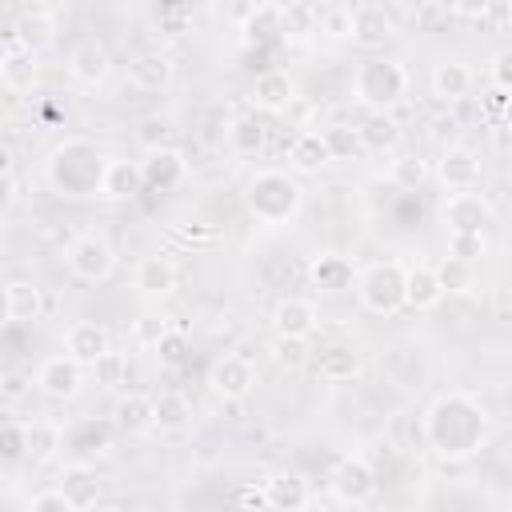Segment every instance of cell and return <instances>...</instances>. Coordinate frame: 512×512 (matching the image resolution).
I'll use <instances>...</instances> for the list:
<instances>
[{"mask_svg": "<svg viewBox=\"0 0 512 512\" xmlns=\"http://www.w3.org/2000/svg\"><path fill=\"white\" fill-rule=\"evenodd\" d=\"M424 440L440 460H468L488 440V408L468 392H440L424 408Z\"/></svg>", "mask_w": 512, "mask_h": 512, "instance_id": "6da1fadb", "label": "cell"}, {"mask_svg": "<svg viewBox=\"0 0 512 512\" xmlns=\"http://www.w3.org/2000/svg\"><path fill=\"white\" fill-rule=\"evenodd\" d=\"M104 152L84 140V136H68L52 148L48 156V188L56 196L68 200H84V196H100V176H104Z\"/></svg>", "mask_w": 512, "mask_h": 512, "instance_id": "7a4b0ae2", "label": "cell"}, {"mask_svg": "<svg viewBox=\"0 0 512 512\" xmlns=\"http://www.w3.org/2000/svg\"><path fill=\"white\" fill-rule=\"evenodd\" d=\"M300 204H304V188L288 176V172H280V168H264V172H256L248 184H244V208L256 216V224H264V228H284V224H292L296 220V212H300Z\"/></svg>", "mask_w": 512, "mask_h": 512, "instance_id": "3957f363", "label": "cell"}, {"mask_svg": "<svg viewBox=\"0 0 512 512\" xmlns=\"http://www.w3.org/2000/svg\"><path fill=\"white\" fill-rule=\"evenodd\" d=\"M408 96V72L404 64L388 56H368L352 72V100L364 104L368 112H388Z\"/></svg>", "mask_w": 512, "mask_h": 512, "instance_id": "277c9868", "label": "cell"}, {"mask_svg": "<svg viewBox=\"0 0 512 512\" xmlns=\"http://www.w3.org/2000/svg\"><path fill=\"white\" fill-rule=\"evenodd\" d=\"M404 272H408V264L396 260V256L368 264L360 272V280H356L360 308L372 312V316H396L404 308Z\"/></svg>", "mask_w": 512, "mask_h": 512, "instance_id": "5b68a950", "label": "cell"}, {"mask_svg": "<svg viewBox=\"0 0 512 512\" xmlns=\"http://www.w3.org/2000/svg\"><path fill=\"white\" fill-rule=\"evenodd\" d=\"M64 264H68V272H72L76 280H84V284H104V280L116 272V252H112V244H108L104 236L84 232V236H76V240L68 244Z\"/></svg>", "mask_w": 512, "mask_h": 512, "instance_id": "8992f818", "label": "cell"}, {"mask_svg": "<svg viewBox=\"0 0 512 512\" xmlns=\"http://www.w3.org/2000/svg\"><path fill=\"white\" fill-rule=\"evenodd\" d=\"M328 492L348 508H364L376 496V468L364 456H344L328 472Z\"/></svg>", "mask_w": 512, "mask_h": 512, "instance_id": "52a82bcc", "label": "cell"}, {"mask_svg": "<svg viewBox=\"0 0 512 512\" xmlns=\"http://www.w3.org/2000/svg\"><path fill=\"white\" fill-rule=\"evenodd\" d=\"M440 224L448 232H484L492 224V204L488 196H480L476 188L464 192H448L440 204Z\"/></svg>", "mask_w": 512, "mask_h": 512, "instance_id": "ba28073f", "label": "cell"}, {"mask_svg": "<svg viewBox=\"0 0 512 512\" xmlns=\"http://www.w3.org/2000/svg\"><path fill=\"white\" fill-rule=\"evenodd\" d=\"M80 388H84V364L80 360H72L68 352L40 360V368H36V392L40 396L72 400V396H80Z\"/></svg>", "mask_w": 512, "mask_h": 512, "instance_id": "9c48e42d", "label": "cell"}, {"mask_svg": "<svg viewBox=\"0 0 512 512\" xmlns=\"http://www.w3.org/2000/svg\"><path fill=\"white\" fill-rule=\"evenodd\" d=\"M208 388H212L220 400H228V404L244 400V396L256 388V368H252V360L240 356V352L220 356V360L212 364V372H208Z\"/></svg>", "mask_w": 512, "mask_h": 512, "instance_id": "30bf717a", "label": "cell"}, {"mask_svg": "<svg viewBox=\"0 0 512 512\" xmlns=\"http://www.w3.org/2000/svg\"><path fill=\"white\" fill-rule=\"evenodd\" d=\"M188 176V160L184 152H176L172 144H160V148H148L144 160H140V180L144 188H156V192H176Z\"/></svg>", "mask_w": 512, "mask_h": 512, "instance_id": "8fae6325", "label": "cell"}, {"mask_svg": "<svg viewBox=\"0 0 512 512\" xmlns=\"http://www.w3.org/2000/svg\"><path fill=\"white\" fill-rule=\"evenodd\" d=\"M436 176L448 192H464V188H480L484 180V164H480V152H472L468 144H452L444 148L440 164H436Z\"/></svg>", "mask_w": 512, "mask_h": 512, "instance_id": "7c38bea8", "label": "cell"}, {"mask_svg": "<svg viewBox=\"0 0 512 512\" xmlns=\"http://www.w3.org/2000/svg\"><path fill=\"white\" fill-rule=\"evenodd\" d=\"M60 444L64 452H72L76 460H92V456H104L112 448V428L104 420H72V424H60Z\"/></svg>", "mask_w": 512, "mask_h": 512, "instance_id": "4fadbf2b", "label": "cell"}, {"mask_svg": "<svg viewBox=\"0 0 512 512\" xmlns=\"http://www.w3.org/2000/svg\"><path fill=\"white\" fill-rule=\"evenodd\" d=\"M56 488L64 492V500L72 504V512H88L100 500V480H96L92 460H68L60 468V484Z\"/></svg>", "mask_w": 512, "mask_h": 512, "instance_id": "5bb4252c", "label": "cell"}, {"mask_svg": "<svg viewBox=\"0 0 512 512\" xmlns=\"http://www.w3.org/2000/svg\"><path fill=\"white\" fill-rule=\"evenodd\" d=\"M144 192L140 180V160H124V156H108L104 160V176H100V196L112 204H128Z\"/></svg>", "mask_w": 512, "mask_h": 512, "instance_id": "9a60e30c", "label": "cell"}, {"mask_svg": "<svg viewBox=\"0 0 512 512\" xmlns=\"http://www.w3.org/2000/svg\"><path fill=\"white\" fill-rule=\"evenodd\" d=\"M108 348H112V336H108V328L96 324V320H76V324H68V332H64V352H68L72 360H80L84 368H92Z\"/></svg>", "mask_w": 512, "mask_h": 512, "instance_id": "2e32d148", "label": "cell"}, {"mask_svg": "<svg viewBox=\"0 0 512 512\" xmlns=\"http://www.w3.org/2000/svg\"><path fill=\"white\" fill-rule=\"evenodd\" d=\"M12 44L16 48H28V52H44L56 44V16L44 12V8H28L12 20Z\"/></svg>", "mask_w": 512, "mask_h": 512, "instance_id": "e0dca14e", "label": "cell"}, {"mask_svg": "<svg viewBox=\"0 0 512 512\" xmlns=\"http://www.w3.org/2000/svg\"><path fill=\"white\" fill-rule=\"evenodd\" d=\"M392 32H396V24H392V16H388L380 4H360V8H352V24H348V40H352V44H360V48H380V44L392 40Z\"/></svg>", "mask_w": 512, "mask_h": 512, "instance_id": "ac0fdd59", "label": "cell"}, {"mask_svg": "<svg viewBox=\"0 0 512 512\" xmlns=\"http://www.w3.org/2000/svg\"><path fill=\"white\" fill-rule=\"evenodd\" d=\"M112 72V60H108V48L96 44V40H80L72 52H68V76L84 88H96L104 84Z\"/></svg>", "mask_w": 512, "mask_h": 512, "instance_id": "d6986e66", "label": "cell"}, {"mask_svg": "<svg viewBox=\"0 0 512 512\" xmlns=\"http://www.w3.org/2000/svg\"><path fill=\"white\" fill-rule=\"evenodd\" d=\"M320 316H316V304L304 300V296H284L276 308H272V332L276 336H300L308 340L316 332Z\"/></svg>", "mask_w": 512, "mask_h": 512, "instance_id": "ffe728a7", "label": "cell"}, {"mask_svg": "<svg viewBox=\"0 0 512 512\" xmlns=\"http://www.w3.org/2000/svg\"><path fill=\"white\" fill-rule=\"evenodd\" d=\"M240 32H244V44L248 48H272V44H280L284 40L280 36V4H272V0L252 4L248 16L240 20Z\"/></svg>", "mask_w": 512, "mask_h": 512, "instance_id": "44dd1931", "label": "cell"}, {"mask_svg": "<svg viewBox=\"0 0 512 512\" xmlns=\"http://www.w3.org/2000/svg\"><path fill=\"white\" fill-rule=\"evenodd\" d=\"M292 100H296V84H292L288 72L268 68V72L256 76V84H252V104H256L260 112H272V116H276V112H288Z\"/></svg>", "mask_w": 512, "mask_h": 512, "instance_id": "7402d4cb", "label": "cell"}, {"mask_svg": "<svg viewBox=\"0 0 512 512\" xmlns=\"http://www.w3.org/2000/svg\"><path fill=\"white\" fill-rule=\"evenodd\" d=\"M264 496H268V508H276V512H300V508H308L312 488L300 472H272L264 480Z\"/></svg>", "mask_w": 512, "mask_h": 512, "instance_id": "603a6c76", "label": "cell"}, {"mask_svg": "<svg viewBox=\"0 0 512 512\" xmlns=\"http://www.w3.org/2000/svg\"><path fill=\"white\" fill-rule=\"evenodd\" d=\"M444 300V288L436 280V268L432 264H412L404 272V308L412 312H432L436 304Z\"/></svg>", "mask_w": 512, "mask_h": 512, "instance_id": "cb8c5ba5", "label": "cell"}, {"mask_svg": "<svg viewBox=\"0 0 512 512\" xmlns=\"http://www.w3.org/2000/svg\"><path fill=\"white\" fill-rule=\"evenodd\" d=\"M0 76H4V88L8 92H32L40 84V60L36 52L28 48H4L0 52Z\"/></svg>", "mask_w": 512, "mask_h": 512, "instance_id": "d4e9b609", "label": "cell"}, {"mask_svg": "<svg viewBox=\"0 0 512 512\" xmlns=\"http://www.w3.org/2000/svg\"><path fill=\"white\" fill-rule=\"evenodd\" d=\"M128 84L140 92H160L172 84V60L164 52H136L128 60Z\"/></svg>", "mask_w": 512, "mask_h": 512, "instance_id": "484cf974", "label": "cell"}, {"mask_svg": "<svg viewBox=\"0 0 512 512\" xmlns=\"http://www.w3.org/2000/svg\"><path fill=\"white\" fill-rule=\"evenodd\" d=\"M132 280H136V292H140V296L160 300V296H168V292L176 288V264H172L168 256H144V260L136 264Z\"/></svg>", "mask_w": 512, "mask_h": 512, "instance_id": "4316f807", "label": "cell"}, {"mask_svg": "<svg viewBox=\"0 0 512 512\" xmlns=\"http://www.w3.org/2000/svg\"><path fill=\"white\" fill-rule=\"evenodd\" d=\"M112 424L128 436H144V432H156V420H152V396L148 392H124L116 400V412H112Z\"/></svg>", "mask_w": 512, "mask_h": 512, "instance_id": "83f0119b", "label": "cell"}, {"mask_svg": "<svg viewBox=\"0 0 512 512\" xmlns=\"http://www.w3.org/2000/svg\"><path fill=\"white\" fill-rule=\"evenodd\" d=\"M356 136H360V148L364 152H396L400 144V124L392 112H368L360 124H356Z\"/></svg>", "mask_w": 512, "mask_h": 512, "instance_id": "f1b7e54d", "label": "cell"}, {"mask_svg": "<svg viewBox=\"0 0 512 512\" xmlns=\"http://www.w3.org/2000/svg\"><path fill=\"white\" fill-rule=\"evenodd\" d=\"M316 372H320V380H328V384H348V380H356V376L364 372V360H360V352H356L352 344H332V348L320 352Z\"/></svg>", "mask_w": 512, "mask_h": 512, "instance_id": "f546056e", "label": "cell"}, {"mask_svg": "<svg viewBox=\"0 0 512 512\" xmlns=\"http://www.w3.org/2000/svg\"><path fill=\"white\" fill-rule=\"evenodd\" d=\"M152 420H156L160 432H180V428L192 424V400L176 388H164V392L152 396Z\"/></svg>", "mask_w": 512, "mask_h": 512, "instance_id": "4dcf8cb0", "label": "cell"}, {"mask_svg": "<svg viewBox=\"0 0 512 512\" xmlns=\"http://www.w3.org/2000/svg\"><path fill=\"white\" fill-rule=\"evenodd\" d=\"M472 92V68L460 60H444L432 68V96H440L444 104H456Z\"/></svg>", "mask_w": 512, "mask_h": 512, "instance_id": "1f68e13d", "label": "cell"}, {"mask_svg": "<svg viewBox=\"0 0 512 512\" xmlns=\"http://www.w3.org/2000/svg\"><path fill=\"white\" fill-rule=\"evenodd\" d=\"M324 164H328L324 136H320V132H312V128H304V132L288 144V168H292V172H300V176H312V172H320Z\"/></svg>", "mask_w": 512, "mask_h": 512, "instance_id": "d6a6232c", "label": "cell"}, {"mask_svg": "<svg viewBox=\"0 0 512 512\" xmlns=\"http://www.w3.org/2000/svg\"><path fill=\"white\" fill-rule=\"evenodd\" d=\"M64 452L60 444V424L52 420H32L24 424V460H36V464H48Z\"/></svg>", "mask_w": 512, "mask_h": 512, "instance_id": "836d02e7", "label": "cell"}, {"mask_svg": "<svg viewBox=\"0 0 512 512\" xmlns=\"http://www.w3.org/2000/svg\"><path fill=\"white\" fill-rule=\"evenodd\" d=\"M8 316L12 324H32L44 316V292L32 280H8Z\"/></svg>", "mask_w": 512, "mask_h": 512, "instance_id": "e575fe53", "label": "cell"}, {"mask_svg": "<svg viewBox=\"0 0 512 512\" xmlns=\"http://www.w3.org/2000/svg\"><path fill=\"white\" fill-rule=\"evenodd\" d=\"M320 28V12L308 0H288L280 4V36L284 40H308Z\"/></svg>", "mask_w": 512, "mask_h": 512, "instance_id": "d590c367", "label": "cell"}, {"mask_svg": "<svg viewBox=\"0 0 512 512\" xmlns=\"http://www.w3.org/2000/svg\"><path fill=\"white\" fill-rule=\"evenodd\" d=\"M308 280L320 288V292H340V288H348V280H352V264L344 260V256H316L312 264H308Z\"/></svg>", "mask_w": 512, "mask_h": 512, "instance_id": "8d00e7d4", "label": "cell"}, {"mask_svg": "<svg viewBox=\"0 0 512 512\" xmlns=\"http://www.w3.org/2000/svg\"><path fill=\"white\" fill-rule=\"evenodd\" d=\"M428 176H432V168H428V160L416 156V152H400V156L388 164V180H392L396 188H404V192H416Z\"/></svg>", "mask_w": 512, "mask_h": 512, "instance_id": "74e56055", "label": "cell"}, {"mask_svg": "<svg viewBox=\"0 0 512 512\" xmlns=\"http://www.w3.org/2000/svg\"><path fill=\"white\" fill-rule=\"evenodd\" d=\"M228 148L236 156H256L264 148V124L256 116H236L228 124Z\"/></svg>", "mask_w": 512, "mask_h": 512, "instance_id": "f35d334b", "label": "cell"}, {"mask_svg": "<svg viewBox=\"0 0 512 512\" xmlns=\"http://www.w3.org/2000/svg\"><path fill=\"white\" fill-rule=\"evenodd\" d=\"M324 136V148H328V160H356L364 148H360V136L352 124H332L320 132Z\"/></svg>", "mask_w": 512, "mask_h": 512, "instance_id": "ab89813d", "label": "cell"}, {"mask_svg": "<svg viewBox=\"0 0 512 512\" xmlns=\"http://www.w3.org/2000/svg\"><path fill=\"white\" fill-rule=\"evenodd\" d=\"M436 280H440L444 296H448V292L464 296V292L476 288V272H472V264H464V260H456V256H448V260L436 268Z\"/></svg>", "mask_w": 512, "mask_h": 512, "instance_id": "60d3db41", "label": "cell"}, {"mask_svg": "<svg viewBox=\"0 0 512 512\" xmlns=\"http://www.w3.org/2000/svg\"><path fill=\"white\" fill-rule=\"evenodd\" d=\"M272 360L280 368H288V372L304 368L308 364V340H300V336H276L272 340Z\"/></svg>", "mask_w": 512, "mask_h": 512, "instance_id": "b9f144b4", "label": "cell"}, {"mask_svg": "<svg viewBox=\"0 0 512 512\" xmlns=\"http://www.w3.org/2000/svg\"><path fill=\"white\" fill-rule=\"evenodd\" d=\"M484 248H488L484 232H448V256H456L464 264H476L484 256Z\"/></svg>", "mask_w": 512, "mask_h": 512, "instance_id": "7bdbcfd3", "label": "cell"}, {"mask_svg": "<svg viewBox=\"0 0 512 512\" xmlns=\"http://www.w3.org/2000/svg\"><path fill=\"white\" fill-rule=\"evenodd\" d=\"M152 352L160 356V364H164V368H180V364L188 360V336H184V332H176V328H168Z\"/></svg>", "mask_w": 512, "mask_h": 512, "instance_id": "ee69618b", "label": "cell"}, {"mask_svg": "<svg viewBox=\"0 0 512 512\" xmlns=\"http://www.w3.org/2000/svg\"><path fill=\"white\" fill-rule=\"evenodd\" d=\"M164 332H168V320L156 316V312H144V316L132 320V340H136L140 348H156Z\"/></svg>", "mask_w": 512, "mask_h": 512, "instance_id": "f6af8a7d", "label": "cell"}, {"mask_svg": "<svg viewBox=\"0 0 512 512\" xmlns=\"http://www.w3.org/2000/svg\"><path fill=\"white\" fill-rule=\"evenodd\" d=\"M92 376H96V384H104V388L124 384V356L108 348V352H104V356L92 364Z\"/></svg>", "mask_w": 512, "mask_h": 512, "instance_id": "bcb514c9", "label": "cell"}, {"mask_svg": "<svg viewBox=\"0 0 512 512\" xmlns=\"http://www.w3.org/2000/svg\"><path fill=\"white\" fill-rule=\"evenodd\" d=\"M168 136H172V124H168L164 116H144V120H140V128H136V140L144 144V152H148V148L168 144Z\"/></svg>", "mask_w": 512, "mask_h": 512, "instance_id": "7dc6e473", "label": "cell"}, {"mask_svg": "<svg viewBox=\"0 0 512 512\" xmlns=\"http://www.w3.org/2000/svg\"><path fill=\"white\" fill-rule=\"evenodd\" d=\"M0 460H24V424H0Z\"/></svg>", "mask_w": 512, "mask_h": 512, "instance_id": "c3c4849f", "label": "cell"}, {"mask_svg": "<svg viewBox=\"0 0 512 512\" xmlns=\"http://www.w3.org/2000/svg\"><path fill=\"white\" fill-rule=\"evenodd\" d=\"M348 24H352V8H328L320 16V28L316 32H328L336 40H348Z\"/></svg>", "mask_w": 512, "mask_h": 512, "instance_id": "681fc988", "label": "cell"}, {"mask_svg": "<svg viewBox=\"0 0 512 512\" xmlns=\"http://www.w3.org/2000/svg\"><path fill=\"white\" fill-rule=\"evenodd\" d=\"M28 512H72V504L64 500L60 488H52V492H36V496L28 500Z\"/></svg>", "mask_w": 512, "mask_h": 512, "instance_id": "f907efd6", "label": "cell"}, {"mask_svg": "<svg viewBox=\"0 0 512 512\" xmlns=\"http://www.w3.org/2000/svg\"><path fill=\"white\" fill-rule=\"evenodd\" d=\"M488 76H492V88H512V52H496L492 56V68H488Z\"/></svg>", "mask_w": 512, "mask_h": 512, "instance_id": "816d5d0a", "label": "cell"}, {"mask_svg": "<svg viewBox=\"0 0 512 512\" xmlns=\"http://www.w3.org/2000/svg\"><path fill=\"white\" fill-rule=\"evenodd\" d=\"M504 112H508V88H488V92H484V116H488L492 124H500Z\"/></svg>", "mask_w": 512, "mask_h": 512, "instance_id": "f5cc1de1", "label": "cell"}, {"mask_svg": "<svg viewBox=\"0 0 512 512\" xmlns=\"http://www.w3.org/2000/svg\"><path fill=\"white\" fill-rule=\"evenodd\" d=\"M232 500H236L240 508H268V496H264V484H240V488L232 492Z\"/></svg>", "mask_w": 512, "mask_h": 512, "instance_id": "db71d44e", "label": "cell"}, {"mask_svg": "<svg viewBox=\"0 0 512 512\" xmlns=\"http://www.w3.org/2000/svg\"><path fill=\"white\" fill-rule=\"evenodd\" d=\"M488 4H492V0H448V8H452L456 16H464V20H484Z\"/></svg>", "mask_w": 512, "mask_h": 512, "instance_id": "11a10c76", "label": "cell"}, {"mask_svg": "<svg viewBox=\"0 0 512 512\" xmlns=\"http://www.w3.org/2000/svg\"><path fill=\"white\" fill-rule=\"evenodd\" d=\"M16 200V176L12 172H0V208H8Z\"/></svg>", "mask_w": 512, "mask_h": 512, "instance_id": "9f6ffc18", "label": "cell"}, {"mask_svg": "<svg viewBox=\"0 0 512 512\" xmlns=\"http://www.w3.org/2000/svg\"><path fill=\"white\" fill-rule=\"evenodd\" d=\"M24 384H28V376H20V372L4 376V392H8V396H20V392H24Z\"/></svg>", "mask_w": 512, "mask_h": 512, "instance_id": "6f0895ef", "label": "cell"}, {"mask_svg": "<svg viewBox=\"0 0 512 512\" xmlns=\"http://www.w3.org/2000/svg\"><path fill=\"white\" fill-rule=\"evenodd\" d=\"M12 324V316H8V284L0 280V332Z\"/></svg>", "mask_w": 512, "mask_h": 512, "instance_id": "680465c9", "label": "cell"}, {"mask_svg": "<svg viewBox=\"0 0 512 512\" xmlns=\"http://www.w3.org/2000/svg\"><path fill=\"white\" fill-rule=\"evenodd\" d=\"M12 168H16V156L8 144H0V172H12Z\"/></svg>", "mask_w": 512, "mask_h": 512, "instance_id": "91938a15", "label": "cell"}, {"mask_svg": "<svg viewBox=\"0 0 512 512\" xmlns=\"http://www.w3.org/2000/svg\"><path fill=\"white\" fill-rule=\"evenodd\" d=\"M0 92H8V88H4V76H0Z\"/></svg>", "mask_w": 512, "mask_h": 512, "instance_id": "94428289", "label": "cell"}]
</instances>
